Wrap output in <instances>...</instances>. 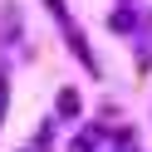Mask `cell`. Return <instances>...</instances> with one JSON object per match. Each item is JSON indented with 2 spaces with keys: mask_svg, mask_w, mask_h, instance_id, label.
Instances as JSON below:
<instances>
[{
  "mask_svg": "<svg viewBox=\"0 0 152 152\" xmlns=\"http://www.w3.org/2000/svg\"><path fill=\"white\" fill-rule=\"evenodd\" d=\"M59 113L74 118V113H79V93H59Z\"/></svg>",
  "mask_w": 152,
  "mask_h": 152,
  "instance_id": "6da1fadb",
  "label": "cell"
},
{
  "mask_svg": "<svg viewBox=\"0 0 152 152\" xmlns=\"http://www.w3.org/2000/svg\"><path fill=\"white\" fill-rule=\"evenodd\" d=\"M113 30H118V34H123V30H132V15H128V10H118V15H113Z\"/></svg>",
  "mask_w": 152,
  "mask_h": 152,
  "instance_id": "7a4b0ae2",
  "label": "cell"
},
{
  "mask_svg": "<svg viewBox=\"0 0 152 152\" xmlns=\"http://www.w3.org/2000/svg\"><path fill=\"white\" fill-rule=\"evenodd\" d=\"M93 142H98V132H93V128H88V132H83V137H79V142H74V152H88V147H93Z\"/></svg>",
  "mask_w": 152,
  "mask_h": 152,
  "instance_id": "3957f363",
  "label": "cell"
},
{
  "mask_svg": "<svg viewBox=\"0 0 152 152\" xmlns=\"http://www.w3.org/2000/svg\"><path fill=\"white\" fill-rule=\"evenodd\" d=\"M0 113H5V74H0Z\"/></svg>",
  "mask_w": 152,
  "mask_h": 152,
  "instance_id": "277c9868",
  "label": "cell"
}]
</instances>
